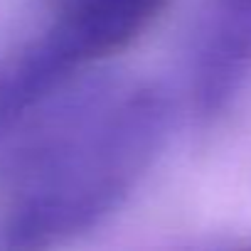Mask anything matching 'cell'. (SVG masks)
<instances>
[{"mask_svg": "<svg viewBox=\"0 0 251 251\" xmlns=\"http://www.w3.org/2000/svg\"><path fill=\"white\" fill-rule=\"evenodd\" d=\"M0 175V236L40 249L113 214L160 155L173 106L141 76L72 81L25 118Z\"/></svg>", "mask_w": 251, "mask_h": 251, "instance_id": "1", "label": "cell"}, {"mask_svg": "<svg viewBox=\"0 0 251 251\" xmlns=\"http://www.w3.org/2000/svg\"><path fill=\"white\" fill-rule=\"evenodd\" d=\"M163 0H59L50 25L0 59V133L89 64L131 45Z\"/></svg>", "mask_w": 251, "mask_h": 251, "instance_id": "2", "label": "cell"}, {"mask_svg": "<svg viewBox=\"0 0 251 251\" xmlns=\"http://www.w3.org/2000/svg\"><path fill=\"white\" fill-rule=\"evenodd\" d=\"M251 84V0H207L190 54L192 106L217 118Z\"/></svg>", "mask_w": 251, "mask_h": 251, "instance_id": "3", "label": "cell"}]
</instances>
